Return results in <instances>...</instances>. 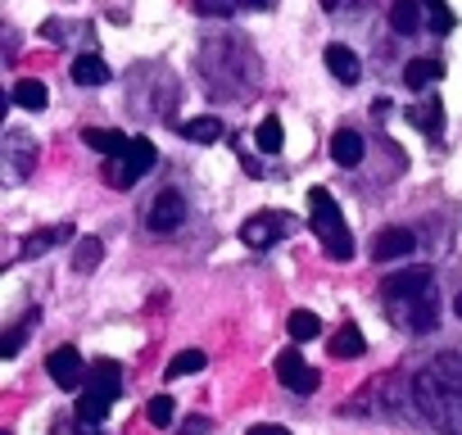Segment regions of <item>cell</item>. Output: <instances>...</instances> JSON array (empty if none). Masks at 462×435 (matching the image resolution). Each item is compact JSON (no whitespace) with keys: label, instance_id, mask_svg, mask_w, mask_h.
Listing matches in <instances>:
<instances>
[{"label":"cell","instance_id":"cell-35","mask_svg":"<svg viewBox=\"0 0 462 435\" xmlns=\"http://www.w3.org/2000/svg\"><path fill=\"white\" fill-rule=\"evenodd\" d=\"M318 5H322V10H336V5H340V0H318Z\"/></svg>","mask_w":462,"mask_h":435},{"label":"cell","instance_id":"cell-12","mask_svg":"<svg viewBox=\"0 0 462 435\" xmlns=\"http://www.w3.org/2000/svg\"><path fill=\"white\" fill-rule=\"evenodd\" d=\"M5 163H10V177L23 181V177L37 168V145H32L23 132H10V136H5Z\"/></svg>","mask_w":462,"mask_h":435},{"label":"cell","instance_id":"cell-30","mask_svg":"<svg viewBox=\"0 0 462 435\" xmlns=\"http://www.w3.org/2000/svg\"><path fill=\"white\" fill-rule=\"evenodd\" d=\"M421 5H426V14H430V28H439V32H453V28H457L448 0H421Z\"/></svg>","mask_w":462,"mask_h":435},{"label":"cell","instance_id":"cell-32","mask_svg":"<svg viewBox=\"0 0 462 435\" xmlns=\"http://www.w3.org/2000/svg\"><path fill=\"white\" fill-rule=\"evenodd\" d=\"M23 336H28V327H10L5 340H0V358H14V354L23 349Z\"/></svg>","mask_w":462,"mask_h":435},{"label":"cell","instance_id":"cell-31","mask_svg":"<svg viewBox=\"0 0 462 435\" xmlns=\"http://www.w3.org/2000/svg\"><path fill=\"white\" fill-rule=\"evenodd\" d=\"M55 435H105V430L96 421H82L78 417V421H55Z\"/></svg>","mask_w":462,"mask_h":435},{"label":"cell","instance_id":"cell-28","mask_svg":"<svg viewBox=\"0 0 462 435\" xmlns=\"http://www.w3.org/2000/svg\"><path fill=\"white\" fill-rule=\"evenodd\" d=\"M286 331H291V340H313V336L322 331V322H318V313L295 309V313H291V322H286Z\"/></svg>","mask_w":462,"mask_h":435},{"label":"cell","instance_id":"cell-26","mask_svg":"<svg viewBox=\"0 0 462 435\" xmlns=\"http://www.w3.org/2000/svg\"><path fill=\"white\" fill-rule=\"evenodd\" d=\"M408 123H412L417 132H426V136H439V132H444L439 105H412V109H408Z\"/></svg>","mask_w":462,"mask_h":435},{"label":"cell","instance_id":"cell-34","mask_svg":"<svg viewBox=\"0 0 462 435\" xmlns=\"http://www.w3.org/2000/svg\"><path fill=\"white\" fill-rule=\"evenodd\" d=\"M250 435H291V430L277 426V421H259V426H250Z\"/></svg>","mask_w":462,"mask_h":435},{"label":"cell","instance_id":"cell-18","mask_svg":"<svg viewBox=\"0 0 462 435\" xmlns=\"http://www.w3.org/2000/svg\"><path fill=\"white\" fill-rule=\"evenodd\" d=\"M73 82L78 87H105L109 82V64L100 55H78L73 60Z\"/></svg>","mask_w":462,"mask_h":435},{"label":"cell","instance_id":"cell-8","mask_svg":"<svg viewBox=\"0 0 462 435\" xmlns=\"http://www.w3.org/2000/svg\"><path fill=\"white\" fill-rule=\"evenodd\" d=\"M277 381L286 385V390H295V394H313L318 385H322V376H318V367H309L295 349H286L282 358H277Z\"/></svg>","mask_w":462,"mask_h":435},{"label":"cell","instance_id":"cell-21","mask_svg":"<svg viewBox=\"0 0 462 435\" xmlns=\"http://www.w3.org/2000/svg\"><path fill=\"white\" fill-rule=\"evenodd\" d=\"M439 73H444L439 60H412V64L403 69V87H408V91H426L430 82H439Z\"/></svg>","mask_w":462,"mask_h":435},{"label":"cell","instance_id":"cell-10","mask_svg":"<svg viewBox=\"0 0 462 435\" xmlns=\"http://www.w3.org/2000/svg\"><path fill=\"white\" fill-rule=\"evenodd\" d=\"M394 313L403 318V327H408V331H417V336H421V331H430V327L439 322V295H435V291H426L421 300H412V304H399Z\"/></svg>","mask_w":462,"mask_h":435},{"label":"cell","instance_id":"cell-4","mask_svg":"<svg viewBox=\"0 0 462 435\" xmlns=\"http://www.w3.org/2000/svg\"><path fill=\"white\" fill-rule=\"evenodd\" d=\"M154 163H159L154 141H150V136H136V141H132V150H127L123 159H114V168H105V181H109V186H118V190H127V186H132L136 177H145Z\"/></svg>","mask_w":462,"mask_h":435},{"label":"cell","instance_id":"cell-20","mask_svg":"<svg viewBox=\"0 0 462 435\" xmlns=\"http://www.w3.org/2000/svg\"><path fill=\"white\" fill-rule=\"evenodd\" d=\"M14 105H19V109H32V114H42V109L51 105V91H46V82H37V78H23V82H14Z\"/></svg>","mask_w":462,"mask_h":435},{"label":"cell","instance_id":"cell-23","mask_svg":"<svg viewBox=\"0 0 462 435\" xmlns=\"http://www.w3.org/2000/svg\"><path fill=\"white\" fill-rule=\"evenodd\" d=\"M100 255H105V245H100V236H82L78 245H73V273H96L100 268Z\"/></svg>","mask_w":462,"mask_h":435},{"label":"cell","instance_id":"cell-15","mask_svg":"<svg viewBox=\"0 0 462 435\" xmlns=\"http://www.w3.org/2000/svg\"><path fill=\"white\" fill-rule=\"evenodd\" d=\"M327 73H331L336 82H345V87H354V82H358V55H354L349 46H340V42H331V46H327Z\"/></svg>","mask_w":462,"mask_h":435},{"label":"cell","instance_id":"cell-17","mask_svg":"<svg viewBox=\"0 0 462 435\" xmlns=\"http://www.w3.org/2000/svg\"><path fill=\"white\" fill-rule=\"evenodd\" d=\"M363 154H367V145H363V136H358V132L340 127V132L331 136V159H336L340 168H358V163H363Z\"/></svg>","mask_w":462,"mask_h":435},{"label":"cell","instance_id":"cell-11","mask_svg":"<svg viewBox=\"0 0 462 435\" xmlns=\"http://www.w3.org/2000/svg\"><path fill=\"white\" fill-rule=\"evenodd\" d=\"M87 394H100V399H118V390H123V367L114 363V358H100V363H91V372H87V385H82Z\"/></svg>","mask_w":462,"mask_h":435},{"label":"cell","instance_id":"cell-36","mask_svg":"<svg viewBox=\"0 0 462 435\" xmlns=\"http://www.w3.org/2000/svg\"><path fill=\"white\" fill-rule=\"evenodd\" d=\"M453 313H457V318H462V295H457V300H453Z\"/></svg>","mask_w":462,"mask_h":435},{"label":"cell","instance_id":"cell-1","mask_svg":"<svg viewBox=\"0 0 462 435\" xmlns=\"http://www.w3.org/2000/svg\"><path fill=\"white\" fill-rule=\"evenodd\" d=\"M412 403L426 421L462 435V354H439L412 376Z\"/></svg>","mask_w":462,"mask_h":435},{"label":"cell","instance_id":"cell-9","mask_svg":"<svg viewBox=\"0 0 462 435\" xmlns=\"http://www.w3.org/2000/svg\"><path fill=\"white\" fill-rule=\"evenodd\" d=\"M417 250V236L408 232V227H385L376 241H372V259L376 264H394V259H403V255H412Z\"/></svg>","mask_w":462,"mask_h":435},{"label":"cell","instance_id":"cell-22","mask_svg":"<svg viewBox=\"0 0 462 435\" xmlns=\"http://www.w3.org/2000/svg\"><path fill=\"white\" fill-rule=\"evenodd\" d=\"M331 358H363V349H367V340H363V331L358 327H340L336 336H331Z\"/></svg>","mask_w":462,"mask_h":435},{"label":"cell","instance_id":"cell-24","mask_svg":"<svg viewBox=\"0 0 462 435\" xmlns=\"http://www.w3.org/2000/svg\"><path fill=\"white\" fill-rule=\"evenodd\" d=\"M204 349H181V354H172V363L163 367V376L168 381H177V376H195V372H204Z\"/></svg>","mask_w":462,"mask_h":435},{"label":"cell","instance_id":"cell-7","mask_svg":"<svg viewBox=\"0 0 462 435\" xmlns=\"http://www.w3.org/2000/svg\"><path fill=\"white\" fill-rule=\"evenodd\" d=\"M46 372H51V381L60 385V390H73V385H87V363H82V354L73 349V345H60L51 358H46Z\"/></svg>","mask_w":462,"mask_h":435},{"label":"cell","instance_id":"cell-16","mask_svg":"<svg viewBox=\"0 0 462 435\" xmlns=\"http://www.w3.org/2000/svg\"><path fill=\"white\" fill-rule=\"evenodd\" d=\"M177 132H181L186 141H199V145H213V141H222V136H226V127H222V118H217V114L186 118V123H177Z\"/></svg>","mask_w":462,"mask_h":435},{"label":"cell","instance_id":"cell-3","mask_svg":"<svg viewBox=\"0 0 462 435\" xmlns=\"http://www.w3.org/2000/svg\"><path fill=\"white\" fill-rule=\"evenodd\" d=\"M291 232H295V218H291V213H282V208H263V213L245 218L241 241H245L250 250H273V245L286 241Z\"/></svg>","mask_w":462,"mask_h":435},{"label":"cell","instance_id":"cell-29","mask_svg":"<svg viewBox=\"0 0 462 435\" xmlns=\"http://www.w3.org/2000/svg\"><path fill=\"white\" fill-rule=\"evenodd\" d=\"M145 417H150V426H159V430H163V426H172L177 403H172L168 394H154V399H150V408H145Z\"/></svg>","mask_w":462,"mask_h":435},{"label":"cell","instance_id":"cell-2","mask_svg":"<svg viewBox=\"0 0 462 435\" xmlns=\"http://www.w3.org/2000/svg\"><path fill=\"white\" fill-rule=\"evenodd\" d=\"M309 227H313V236L327 245V255L336 264L354 259V236H349L345 218H340V204H336V195L327 186H313L309 190Z\"/></svg>","mask_w":462,"mask_h":435},{"label":"cell","instance_id":"cell-6","mask_svg":"<svg viewBox=\"0 0 462 435\" xmlns=\"http://www.w3.org/2000/svg\"><path fill=\"white\" fill-rule=\"evenodd\" d=\"M181 223H186V199H181V190H159L154 204L145 208V227H150V232H177Z\"/></svg>","mask_w":462,"mask_h":435},{"label":"cell","instance_id":"cell-14","mask_svg":"<svg viewBox=\"0 0 462 435\" xmlns=\"http://www.w3.org/2000/svg\"><path fill=\"white\" fill-rule=\"evenodd\" d=\"M82 141H87L96 154H105V159H123V154L132 150V141H127L123 132H114V127H87Z\"/></svg>","mask_w":462,"mask_h":435},{"label":"cell","instance_id":"cell-19","mask_svg":"<svg viewBox=\"0 0 462 435\" xmlns=\"http://www.w3.org/2000/svg\"><path fill=\"white\" fill-rule=\"evenodd\" d=\"M390 23L399 37H412L421 28V0H394L390 5Z\"/></svg>","mask_w":462,"mask_h":435},{"label":"cell","instance_id":"cell-33","mask_svg":"<svg viewBox=\"0 0 462 435\" xmlns=\"http://www.w3.org/2000/svg\"><path fill=\"white\" fill-rule=\"evenodd\" d=\"M208 426H213L208 417H186L181 421V435H208Z\"/></svg>","mask_w":462,"mask_h":435},{"label":"cell","instance_id":"cell-13","mask_svg":"<svg viewBox=\"0 0 462 435\" xmlns=\"http://www.w3.org/2000/svg\"><path fill=\"white\" fill-rule=\"evenodd\" d=\"M69 241H73V223L42 227V232H32V236L23 241V259H42L46 250H55V245H69Z\"/></svg>","mask_w":462,"mask_h":435},{"label":"cell","instance_id":"cell-5","mask_svg":"<svg viewBox=\"0 0 462 435\" xmlns=\"http://www.w3.org/2000/svg\"><path fill=\"white\" fill-rule=\"evenodd\" d=\"M426 291H435V273H430L426 264L403 268V273H394V277H385V282H381V295H385V304H390V309L412 304V300H421Z\"/></svg>","mask_w":462,"mask_h":435},{"label":"cell","instance_id":"cell-27","mask_svg":"<svg viewBox=\"0 0 462 435\" xmlns=\"http://www.w3.org/2000/svg\"><path fill=\"white\" fill-rule=\"evenodd\" d=\"M254 141H259V150H263V154H277V150H282V141H286V132H282V118H277V114H268V118L259 123Z\"/></svg>","mask_w":462,"mask_h":435},{"label":"cell","instance_id":"cell-25","mask_svg":"<svg viewBox=\"0 0 462 435\" xmlns=\"http://www.w3.org/2000/svg\"><path fill=\"white\" fill-rule=\"evenodd\" d=\"M250 5L273 10L277 0H195V10H199V14H236V10H250Z\"/></svg>","mask_w":462,"mask_h":435}]
</instances>
